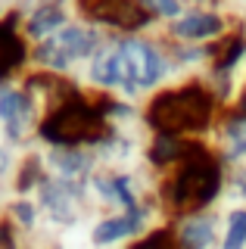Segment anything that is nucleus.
<instances>
[{"mask_svg": "<svg viewBox=\"0 0 246 249\" xmlns=\"http://www.w3.org/2000/svg\"><path fill=\"white\" fill-rule=\"evenodd\" d=\"M225 31V22H221L218 13H206V10H193L184 13L181 19L172 22V35L181 37L184 44H203L209 37H218Z\"/></svg>", "mask_w": 246, "mask_h": 249, "instance_id": "7", "label": "nucleus"}, {"mask_svg": "<svg viewBox=\"0 0 246 249\" xmlns=\"http://www.w3.org/2000/svg\"><path fill=\"white\" fill-rule=\"evenodd\" d=\"M221 187V171L209 156H190L172 181V202L181 209L206 206Z\"/></svg>", "mask_w": 246, "mask_h": 249, "instance_id": "3", "label": "nucleus"}, {"mask_svg": "<svg viewBox=\"0 0 246 249\" xmlns=\"http://www.w3.org/2000/svg\"><path fill=\"white\" fill-rule=\"evenodd\" d=\"M237 190H240L243 196H246V168H243V171H237Z\"/></svg>", "mask_w": 246, "mask_h": 249, "instance_id": "10", "label": "nucleus"}, {"mask_svg": "<svg viewBox=\"0 0 246 249\" xmlns=\"http://www.w3.org/2000/svg\"><path fill=\"white\" fill-rule=\"evenodd\" d=\"M16 19H19L22 37L32 47V44H41V41H47V37H53L63 25L72 22V3H63V0L35 3V6H28V10L16 13Z\"/></svg>", "mask_w": 246, "mask_h": 249, "instance_id": "4", "label": "nucleus"}, {"mask_svg": "<svg viewBox=\"0 0 246 249\" xmlns=\"http://www.w3.org/2000/svg\"><path fill=\"white\" fill-rule=\"evenodd\" d=\"M28 41L19 31V19H0V78H16L28 66Z\"/></svg>", "mask_w": 246, "mask_h": 249, "instance_id": "5", "label": "nucleus"}, {"mask_svg": "<svg viewBox=\"0 0 246 249\" xmlns=\"http://www.w3.org/2000/svg\"><path fill=\"white\" fill-rule=\"evenodd\" d=\"M103 41H106L103 28L97 22L72 19L53 37H47L41 44H32L28 69L41 72V75H53V78H72L90 62V56L103 47Z\"/></svg>", "mask_w": 246, "mask_h": 249, "instance_id": "1", "label": "nucleus"}, {"mask_svg": "<svg viewBox=\"0 0 246 249\" xmlns=\"http://www.w3.org/2000/svg\"><path fill=\"white\" fill-rule=\"evenodd\" d=\"M243 246H246V209L230 215L225 233V249H243Z\"/></svg>", "mask_w": 246, "mask_h": 249, "instance_id": "9", "label": "nucleus"}, {"mask_svg": "<svg viewBox=\"0 0 246 249\" xmlns=\"http://www.w3.org/2000/svg\"><path fill=\"white\" fill-rule=\"evenodd\" d=\"M143 221H147V215H143L141 209H128V212H119V215H106V218H100L94 228H90V240H94L97 246H112V243H119V240L134 237V233L143 228Z\"/></svg>", "mask_w": 246, "mask_h": 249, "instance_id": "6", "label": "nucleus"}, {"mask_svg": "<svg viewBox=\"0 0 246 249\" xmlns=\"http://www.w3.org/2000/svg\"><path fill=\"white\" fill-rule=\"evenodd\" d=\"M215 240V224L212 218H203V215H193L187 224L181 228V243L184 249H206Z\"/></svg>", "mask_w": 246, "mask_h": 249, "instance_id": "8", "label": "nucleus"}, {"mask_svg": "<svg viewBox=\"0 0 246 249\" xmlns=\"http://www.w3.org/2000/svg\"><path fill=\"white\" fill-rule=\"evenodd\" d=\"M212 112V97L203 88H181L162 93L150 106V122L162 131H199Z\"/></svg>", "mask_w": 246, "mask_h": 249, "instance_id": "2", "label": "nucleus"}]
</instances>
